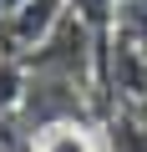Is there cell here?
<instances>
[{"label": "cell", "instance_id": "cell-1", "mask_svg": "<svg viewBox=\"0 0 147 152\" xmlns=\"http://www.w3.org/2000/svg\"><path fill=\"white\" fill-rule=\"evenodd\" d=\"M102 147L107 152H147V127L132 107H112L102 117Z\"/></svg>", "mask_w": 147, "mask_h": 152}, {"label": "cell", "instance_id": "cell-2", "mask_svg": "<svg viewBox=\"0 0 147 152\" xmlns=\"http://www.w3.org/2000/svg\"><path fill=\"white\" fill-rule=\"evenodd\" d=\"M91 122H56V127H41L31 137V152H97L91 147Z\"/></svg>", "mask_w": 147, "mask_h": 152}, {"label": "cell", "instance_id": "cell-3", "mask_svg": "<svg viewBox=\"0 0 147 152\" xmlns=\"http://www.w3.org/2000/svg\"><path fill=\"white\" fill-rule=\"evenodd\" d=\"M137 117H142V127H147V107H137Z\"/></svg>", "mask_w": 147, "mask_h": 152}]
</instances>
